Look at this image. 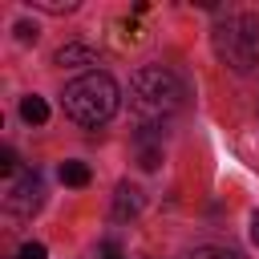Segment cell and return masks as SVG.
<instances>
[{
  "label": "cell",
  "mask_w": 259,
  "mask_h": 259,
  "mask_svg": "<svg viewBox=\"0 0 259 259\" xmlns=\"http://www.w3.org/2000/svg\"><path fill=\"white\" fill-rule=\"evenodd\" d=\"M16 259H45V243H24Z\"/></svg>",
  "instance_id": "8fae6325"
},
{
  "label": "cell",
  "mask_w": 259,
  "mask_h": 259,
  "mask_svg": "<svg viewBox=\"0 0 259 259\" xmlns=\"http://www.w3.org/2000/svg\"><path fill=\"white\" fill-rule=\"evenodd\" d=\"M214 53L227 69L235 73H251L259 65V20L239 12V16H227L219 28H214Z\"/></svg>",
  "instance_id": "3957f363"
},
{
  "label": "cell",
  "mask_w": 259,
  "mask_h": 259,
  "mask_svg": "<svg viewBox=\"0 0 259 259\" xmlns=\"http://www.w3.org/2000/svg\"><path fill=\"white\" fill-rule=\"evenodd\" d=\"M89 166L85 162H61V182L65 186H89Z\"/></svg>",
  "instance_id": "ba28073f"
},
{
  "label": "cell",
  "mask_w": 259,
  "mask_h": 259,
  "mask_svg": "<svg viewBox=\"0 0 259 259\" xmlns=\"http://www.w3.org/2000/svg\"><path fill=\"white\" fill-rule=\"evenodd\" d=\"M16 40H24V45H28V40H36V24L20 20V24H16Z\"/></svg>",
  "instance_id": "7c38bea8"
},
{
  "label": "cell",
  "mask_w": 259,
  "mask_h": 259,
  "mask_svg": "<svg viewBox=\"0 0 259 259\" xmlns=\"http://www.w3.org/2000/svg\"><path fill=\"white\" fill-rule=\"evenodd\" d=\"M97 259H125V255H121L117 243H101V247H97Z\"/></svg>",
  "instance_id": "4fadbf2b"
},
{
  "label": "cell",
  "mask_w": 259,
  "mask_h": 259,
  "mask_svg": "<svg viewBox=\"0 0 259 259\" xmlns=\"http://www.w3.org/2000/svg\"><path fill=\"white\" fill-rule=\"evenodd\" d=\"M40 194H45V186H40V174L36 170H24V174H16L12 182H8V190H4V210H12V214H32L36 206H40Z\"/></svg>",
  "instance_id": "277c9868"
},
{
  "label": "cell",
  "mask_w": 259,
  "mask_h": 259,
  "mask_svg": "<svg viewBox=\"0 0 259 259\" xmlns=\"http://www.w3.org/2000/svg\"><path fill=\"white\" fill-rule=\"evenodd\" d=\"M186 259H243L239 251H227V247H194Z\"/></svg>",
  "instance_id": "9c48e42d"
},
{
  "label": "cell",
  "mask_w": 259,
  "mask_h": 259,
  "mask_svg": "<svg viewBox=\"0 0 259 259\" xmlns=\"http://www.w3.org/2000/svg\"><path fill=\"white\" fill-rule=\"evenodd\" d=\"M138 210H142V190L130 186V182H121L117 186V198H113V214L117 219H134Z\"/></svg>",
  "instance_id": "5b68a950"
},
{
  "label": "cell",
  "mask_w": 259,
  "mask_h": 259,
  "mask_svg": "<svg viewBox=\"0 0 259 259\" xmlns=\"http://www.w3.org/2000/svg\"><path fill=\"white\" fill-rule=\"evenodd\" d=\"M130 109L146 125H166L182 109V81L170 69H162V65L138 69L130 77Z\"/></svg>",
  "instance_id": "6da1fadb"
},
{
  "label": "cell",
  "mask_w": 259,
  "mask_h": 259,
  "mask_svg": "<svg viewBox=\"0 0 259 259\" xmlns=\"http://www.w3.org/2000/svg\"><path fill=\"white\" fill-rule=\"evenodd\" d=\"M53 61L57 65H97V53L89 45H61Z\"/></svg>",
  "instance_id": "8992f818"
},
{
  "label": "cell",
  "mask_w": 259,
  "mask_h": 259,
  "mask_svg": "<svg viewBox=\"0 0 259 259\" xmlns=\"http://www.w3.org/2000/svg\"><path fill=\"white\" fill-rule=\"evenodd\" d=\"M0 170H4V174H12V170H16V154H12V150H4V154H0Z\"/></svg>",
  "instance_id": "5bb4252c"
},
{
  "label": "cell",
  "mask_w": 259,
  "mask_h": 259,
  "mask_svg": "<svg viewBox=\"0 0 259 259\" xmlns=\"http://www.w3.org/2000/svg\"><path fill=\"white\" fill-rule=\"evenodd\" d=\"M20 117H24L28 125H45V121H49V105H45V97H36V93L20 97Z\"/></svg>",
  "instance_id": "52a82bcc"
},
{
  "label": "cell",
  "mask_w": 259,
  "mask_h": 259,
  "mask_svg": "<svg viewBox=\"0 0 259 259\" xmlns=\"http://www.w3.org/2000/svg\"><path fill=\"white\" fill-rule=\"evenodd\" d=\"M251 243H255V247H259V210H255V214H251Z\"/></svg>",
  "instance_id": "9a60e30c"
},
{
  "label": "cell",
  "mask_w": 259,
  "mask_h": 259,
  "mask_svg": "<svg viewBox=\"0 0 259 259\" xmlns=\"http://www.w3.org/2000/svg\"><path fill=\"white\" fill-rule=\"evenodd\" d=\"M61 105H65V117H73L77 125H101V121H109L117 113L121 89H117V81L109 73H85V77L65 85Z\"/></svg>",
  "instance_id": "7a4b0ae2"
},
{
  "label": "cell",
  "mask_w": 259,
  "mask_h": 259,
  "mask_svg": "<svg viewBox=\"0 0 259 259\" xmlns=\"http://www.w3.org/2000/svg\"><path fill=\"white\" fill-rule=\"evenodd\" d=\"M36 8H45V12H73V0L69 4H61V0H32Z\"/></svg>",
  "instance_id": "30bf717a"
}]
</instances>
